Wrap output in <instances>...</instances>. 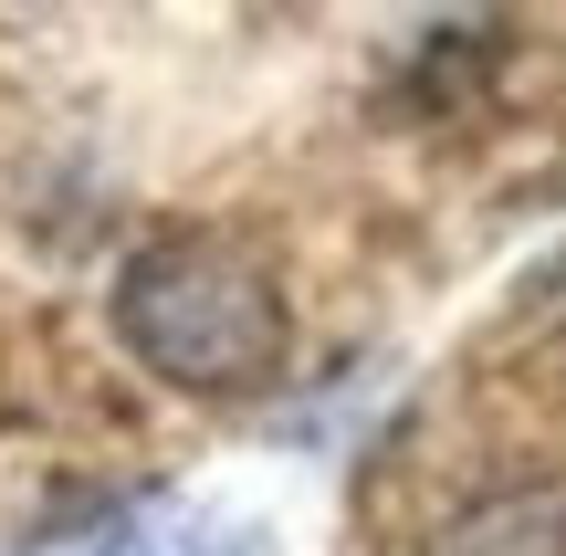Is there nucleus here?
I'll return each instance as SVG.
<instances>
[{
    "mask_svg": "<svg viewBox=\"0 0 566 556\" xmlns=\"http://www.w3.org/2000/svg\"><path fill=\"white\" fill-rule=\"evenodd\" d=\"M525 326L566 336V252H556V263H535V273H525Z\"/></svg>",
    "mask_w": 566,
    "mask_h": 556,
    "instance_id": "4",
    "label": "nucleus"
},
{
    "mask_svg": "<svg viewBox=\"0 0 566 556\" xmlns=\"http://www.w3.org/2000/svg\"><path fill=\"white\" fill-rule=\"evenodd\" d=\"M95 556H263V525L200 515V504H158V515H137L126 536H105Z\"/></svg>",
    "mask_w": 566,
    "mask_h": 556,
    "instance_id": "3",
    "label": "nucleus"
},
{
    "mask_svg": "<svg viewBox=\"0 0 566 556\" xmlns=\"http://www.w3.org/2000/svg\"><path fill=\"white\" fill-rule=\"evenodd\" d=\"M105 315H116V347L137 357L147 378L189 389V399L273 389L283 336H294L273 273L252 263L242 242H221V231H158V242H137L116 263Z\"/></svg>",
    "mask_w": 566,
    "mask_h": 556,
    "instance_id": "1",
    "label": "nucleus"
},
{
    "mask_svg": "<svg viewBox=\"0 0 566 556\" xmlns=\"http://www.w3.org/2000/svg\"><path fill=\"white\" fill-rule=\"evenodd\" d=\"M441 556H566V494L556 483H504L441 525Z\"/></svg>",
    "mask_w": 566,
    "mask_h": 556,
    "instance_id": "2",
    "label": "nucleus"
}]
</instances>
